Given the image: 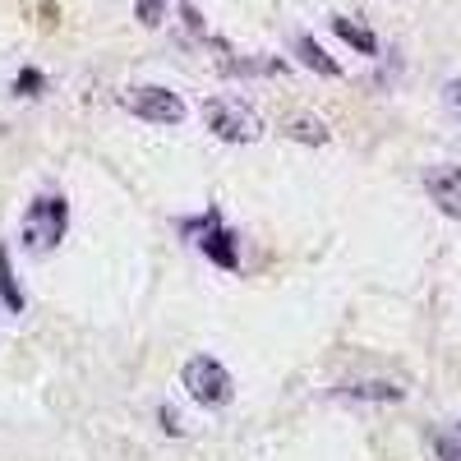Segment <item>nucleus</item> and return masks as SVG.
<instances>
[{"label":"nucleus","mask_w":461,"mask_h":461,"mask_svg":"<svg viewBox=\"0 0 461 461\" xmlns=\"http://www.w3.org/2000/svg\"><path fill=\"white\" fill-rule=\"evenodd\" d=\"M65 230H69V203L60 194H47V199H37L23 217V245L28 249H56L65 240Z\"/></svg>","instance_id":"1"},{"label":"nucleus","mask_w":461,"mask_h":461,"mask_svg":"<svg viewBox=\"0 0 461 461\" xmlns=\"http://www.w3.org/2000/svg\"><path fill=\"white\" fill-rule=\"evenodd\" d=\"M208 115V130L226 143H254L263 134V121H258V111L249 102H236V97H217L203 106Z\"/></svg>","instance_id":"2"},{"label":"nucleus","mask_w":461,"mask_h":461,"mask_svg":"<svg viewBox=\"0 0 461 461\" xmlns=\"http://www.w3.org/2000/svg\"><path fill=\"white\" fill-rule=\"evenodd\" d=\"M180 230L185 236H199V249L217 263V267H226V273H236L240 267V249H236V236L221 226V212L217 208H208L203 217H189V221H180Z\"/></svg>","instance_id":"3"},{"label":"nucleus","mask_w":461,"mask_h":461,"mask_svg":"<svg viewBox=\"0 0 461 461\" xmlns=\"http://www.w3.org/2000/svg\"><path fill=\"white\" fill-rule=\"evenodd\" d=\"M185 388H189V397H194L199 406H226L230 402V393H236V388H230V374H226V365H217L212 356H194V360H189L185 365Z\"/></svg>","instance_id":"4"},{"label":"nucleus","mask_w":461,"mask_h":461,"mask_svg":"<svg viewBox=\"0 0 461 461\" xmlns=\"http://www.w3.org/2000/svg\"><path fill=\"white\" fill-rule=\"evenodd\" d=\"M130 111L148 125H180L185 121V102L171 93V88H134L130 93Z\"/></svg>","instance_id":"5"},{"label":"nucleus","mask_w":461,"mask_h":461,"mask_svg":"<svg viewBox=\"0 0 461 461\" xmlns=\"http://www.w3.org/2000/svg\"><path fill=\"white\" fill-rule=\"evenodd\" d=\"M425 194L434 199V208L443 217H456L461 221V167H452V162L429 167L425 171Z\"/></svg>","instance_id":"6"},{"label":"nucleus","mask_w":461,"mask_h":461,"mask_svg":"<svg viewBox=\"0 0 461 461\" xmlns=\"http://www.w3.org/2000/svg\"><path fill=\"white\" fill-rule=\"evenodd\" d=\"M295 56L304 60V65H310L314 74H323V79H337V74H341V65L314 42V37H295Z\"/></svg>","instance_id":"7"},{"label":"nucleus","mask_w":461,"mask_h":461,"mask_svg":"<svg viewBox=\"0 0 461 461\" xmlns=\"http://www.w3.org/2000/svg\"><path fill=\"white\" fill-rule=\"evenodd\" d=\"M332 32L341 37V42H351L356 51H365V56H378V37L369 32V28H360V23H351V19H332Z\"/></svg>","instance_id":"8"},{"label":"nucleus","mask_w":461,"mask_h":461,"mask_svg":"<svg viewBox=\"0 0 461 461\" xmlns=\"http://www.w3.org/2000/svg\"><path fill=\"white\" fill-rule=\"evenodd\" d=\"M337 393L351 402H402V388H393V383H346Z\"/></svg>","instance_id":"9"},{"label":"nucleus","mask_w":461,"mask_h":461,"mask_svg":"<svg viewBox=\"0 0 461 461\" xmlns=\"http://www.w3.org/2000/svg\"><path fill=\"white\" fill-rule=\"evenodd\" d=\"M0 295H5V310L10 314H23V291L14 282V263H10V249L0 245Z\"/></svg>","instance_id":"10"},{"label":"nucleus","mask_w":461,"mask_h":461,"mask_svg":"<svg viewBox=\"0 0 461 461\" xmlns=\"http://www.w3.org/2000/svg\"><path fill=\"white\" fill-rule=\"evenodd\" d=\"M291 139H304V143H328V130L319 121H310V115H300V121H291Z\"/></svg>","instance_id":"11"},{"label":"nucleus","mask_w":461,"mask_h":461,"mask_svg":"<svg viewBox=\"0 0 461 461\" xmlns=\"http://www.w3.org/2000/svg\"><path fill=\"white\" fill-rule=\"evenodd\" d=\"M134 14H139V23H162V14H167V0H139L134 5Z\"/></svg>","instance_id":"12"},{"label":"nucleus","mask_w":461,"mask_h":461,"mask_svg":"<svg viewBox=\"0 0 461 461\" xmlns=\"http://www.w3.org/2000/svg\"><path fill=\"white\" fill-rule=\"evenodd\" d=\"M434 452H438V461H461V434H438Z\"/></svg>","instance_id":"13"},{"label":"nucleus","mask_w":461,"mask_h":461,"mask_svg":"<svg viewBox=\"0 0 461 461\" xmlns=\"http://www.w3.org/2000/svg\"><path fill=\"white\" fill-rule=\"evenodd\" d=\"M14 88H19V97H37V88H47V79H42L37 69H23Z\"/></svg>","instance_id":"14"},{"label":"nucleus","mask_w":461,"mask_h":461,"mask_svg":"<svg viewBox=\"0 0 461 461\" xmlns=\"http://www.w3.org/2000/svg\"><path fill=\"white\" fill-rule=\"evenodd\" d=\"M443 106H447L452 121H461V79H452V84L443 88Z\"/></svg>","instance_id":"15"},{"label":"nucleus","mask_w":461,"mask_h":461,"mask_svg":"<svg viewBox=\"0 0 461 461\" xmlns=\"http://www.w3.org/2000/svg\"><path fill=\"white\" fill-rule=\"evenodd\" d=\"M180 19H185V32L203 37V14H199V10H189V5H185V10H180Z\"/></svg>","instance_id":"16"},{"label":"nucleus","mask_w":461,"mask_h":461,"mask_svg":"<svg viewBox=\"0 0 461 461\" xmlns=\"http://www.w3.org/2000/svg\"><path fill=\"white\" fill-rule=\"evenodd\" d=\"M456 434H461V425H456Z\"/></svg>","instance_id":"17"}]
</instances>
